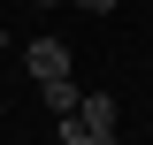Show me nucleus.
<instances>
[{"mask_svg":"<svg viewBox=\"0 0 153 145\" xmlns=\"http://www.w3.org/2000/svg\"><path fill=\"white\" fill-rule=\"evenodd\" d=\"M31 76L38 84H61V76H69V46H61V38H38L31 46Z\"/></svg>","mask_w":153,"mask_h":145,"instance_id":"f257e3e1","label":"nucleus"},{"mask_svg":"<svg viewBox=\"0 0 153 145\" xmlns=\"http://www.w3.org/2000/svg\"><path fill=\"white\" fill-rule=\"evenodd\" d=\"M38 92H46V115H61V122H69V115L84 107V92H76L69 76H61V84H38Z\"/></svg>","mask_w":153,"mask_h":145,"instance_id":"f03ea898","label":"nucleus"},{"mask_svg":"<svg viewBox=\"0 0 153 145\" xmlns=\"http://www.w3.org/2000/svg\"><path fill=\"white\" fill-rule=\"evenodd\" d=\"M76 145H123V130H84Z\"/></svg>","mask_w":153,"mask_h":145,"instance_id":"7ed1b4c3","label":"nucleus"},{"mask_svg":"<svg viewBox=\"0 0 153 145\" xmlns=\"http://www.w3.org/2000/svg\"><path fill=\"white\" fill-rule=\"evenodd\" d=\"M69 8H92V16H107V8H115V0H69Z\"/></svg>","mask_w":153,"mask_h":145,"instance_id":"20e7f679","label":"nucleus"},{"mask_svg":"<svg viewBox=\"0 0 153 145\" xmlns=\"http://www.w3.org/2000/svg\"><path fill=\"white\" fill-rule=\"evenodd\" d=\"M0 46H8V31H0Z\"/></svg>","mask_w":153,"mask_h":145,"instance_id":"39448f33","label":"nucleus"}]
</instances>
